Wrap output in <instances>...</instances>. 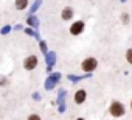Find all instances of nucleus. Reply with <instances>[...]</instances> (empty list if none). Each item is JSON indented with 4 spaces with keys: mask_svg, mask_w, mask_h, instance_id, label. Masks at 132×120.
Wrapping results in <instances>:
<instances>
[{
    "mask_svg": "<svg viewBox=\"0 0 132 120\" xmlns=\"http://www.w3.org/2000/svg\"><path fill=\"white\" fill-rule=\"evenodd\" d=\"M109 114L112 115V117H123L124 114H126V108H124V104L121 103V101H118V100H115V101H112L110 103V106H109Z\"/></svg>",
    "mask_w": 132,
    "mask_h": 120,
    "instance_id": "f257e3e1",
    "label": "nucleus"
},
{
    "mask_svg": "<svg viewBox=\"0 0 132 120\" xmlns=\"http://www.w3.org/2000/svg\"><path fill=\"white\" fill-rule=\"evenodd\" d=\"M96 67H98V59H96V58H93V56L86 58L84 61L81 63V69H82V72H87V73L95 72V70H96Z\"/></svg>",
    "mask_w": 132,
    "mask_h": 120,
    "instance_id": "f03ea898",
    "label": "nucleus"
},
{
    "mask_svg": "<svg viewBox=\"0 0 132 120\" xmlns=\"http://www.w3.org/2000/svg\"><path fill=\"white\" fill-rule=\"evenodd\" d=\"M37 64H39V58H37L36 55H28V56L23 59V69L28 70V72L34 70V69L37 67Z\"/></svg>",
    "mask_w": 132,
    "mask_h": 120,
    "instance_id": "7ed1b4c3",
    "label": "nucleus"
},
{
    "mask_svg": "<svg viewBox=\"0 0 132 120\" xmlns=\"http://www.w3.org/2000/svg\"><path fill=\"white\" fill-rule=\"evenodd\" d=\"M82 31H84V22L82 20H76L70 25V33L73 36H79Z\"/></svg>",
    "mask_w": 132,
    "mask_h": 120,
    "instance_id": "20e7f679",
    "label": "nucleus"
},
{
    "mask_svg": "<svg viewBox=\"0 0 132 120\" xmlns=\"http://www.w3.org/2000/svg\"><path fill=\"white\" fill-rule=\"evenodd\" d=\"M86 98H87V92H86L84 89H78V91L73 94V101H75L76 104H82V103L86 101Z\"/></svg>",
    "mask_w": 132,
    "mask_h": 120,
    "instance_id": "39448f33",
    "label": "nucleus"
},
{
    "mask_svg": "<svg viewBox=\"0 0 132 120\" xmlns=\"http://www.w3.org/2000/svg\"><path fill=\"white\" fill-rule=\"evenodd\" d=\"M73 14H75V11H73L72 6H65V8L61 11V19L65 20V22H69V20L73 19Z\"/></svg>",
    "mask_w": 132,
    "mask_h": 120,
    "instance_id": "423d86ee",
    "label": "nucleus"
},
{
    "mask_svg": "<svg viewBox=\"0 0 132 120\" xmlns=\"http://www.w3.org/2000/svg\"><path fill=\"white\" fill-rule=\"evenodd\" d=\"M14 6H16V10L22 11L28 6V0H14Z\"/></svg>",
    "mask_w": 132,
    "mask_h": 120,
    "instance_id": "0eeeda50",
    "label": "nucleus"
},
{
    "mask_svg": "<svg viewBox=\"0 0 132 120\" xmlns=\"http://www.w3.org/2000/svg\"><path fill=\"white\" fill-rule=\"evenodd\" d=\"M124 56H126V61H127V63H129V64L132 66V48H127V50H126V55H124Z\"/></svg>",
    "mask_w": 132,
    "mask_h": 120,
    "instance_id": "6e6552de",
    "label": "nucleus"
},
{
    "mask_svg": "<svg viewBox=\"0 0 132 120\" xmlns=\"http://www.w3.org/2000/svg\"><path fill=\"white\" fill-rule=\"evenodd\" d=\"M129 14L127 13H124V14H121V20H123V24H129Z\"/></svg>",
    "mask_w": 132,
    "mask_h": 120,
    "instance_id": "1a4fd4ad",
    "label": "nucleus"
},
{
    "mask_svg": "<svg viewBox=\"0 0 132 120\" xmlns=\"http://www.w3.org/2000/svg\"><path fill=\"white\" fill-rule=\"evenodd\" d=\"M28 120H42V118H40V115H37V114H30V115H28Z\"/></svg>",
    "mask_w": 132,
    "mask_h": 120,
    "instance_id": "9d476101",
    "label": "nucleus"
},
{
    "mask_svg": "<svg viewBox=\"0 0 132 120\" xmlns=\"http://www.w3.org/2000/svg\"><path fill=\"white\" fill-rule=\"evenodd\" d=\"M6 84H8V80H6V78H0V86L5 87Z\"/></svg>",
    "mask_w": 132,
    "mask_h": 120,
    "instance_id": "9b49d317",
    "label": "nucleus"
},
{
    "mask_svg": "<svg viewBox=\"0 0 132 120\" xmlns=\"http://www.w3.org/2000/svg\"><path fill=\"white\" fill-rule=\"evenodd\" d=\"M76 120H86V118H82V117H79V118H76Z\"/></svg>",
    "mask_w": 132,
    "mask_h": 120,
    "instance_id": "f8f14e48",
    "label": "nucleus"
},
{
    "mask_svg": "<svg viewBox=\"0 0 132 120\" xmlns=\"http://www.w3.org/2000/svg\"><path fill=\"white\" fill-rule=\"evenodd\" d=\"M130 111H132V100H130Z\"/></svg>",
    "mask_w": 132,
    "mask_h": 120,
    "instance_id": "ddd939ff",
    "label": "nucleus"
}]
</instances>
